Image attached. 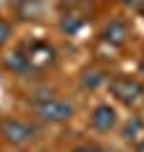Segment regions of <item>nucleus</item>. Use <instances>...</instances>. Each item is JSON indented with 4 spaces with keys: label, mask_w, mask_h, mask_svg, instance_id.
Segmentation results:
<instances>
[{
    "label": "nucleus",
    "mask_w": 144,
    "mask_h": 152,
    "mask_svg": "<svg viewBox=\"0 0 144 152\" xmlns=\"http://www.w3.org/2000/svg\"><path fill=\"white\" fill-rule=\"evenodd\" d=\"M121 3H127V5H134V3H137V0H121Z\"/></svg>",
    "instance_id": "14"
},
{
    "label": "nucleus",
    "mask_w": 144,
    "mask_h": 152,
    "mask_svg": "<svg viewBox=\"0 0 144 152\" xmlns=\"http://www.w3.org/2000/svg\"><path fill=\"white\" fill-rule=\"evenodd\" d=\"M142 15H144V5H142Z\"/></svg>",
    "instance_id": "15"
},
{
    "label": "nucleus",
    "mask_w": 144,
    "mask_h": 152,
    "mask_svg": "<svg viewBox=\"0 0 144 152\" xmlns=\"http://www.w3.org/2000/svg\"><path fill=\"white\" fill-rule=\"evenodd\" d=\"M142 129V124L139 122H132V124H127V129H124V140H137V132Z\"/></svg>",
    "instance_id": "11"
},
{
    "label": "nucleus",
    "mask_w": 144,
    "mask_h": 152,
    "mask_svg": "<svg viewBox=\"0 0 144 152\" xmlns=\"http://www.w3.org/2000/svg\"><path fill=\"white\" fill-rule=\"evenodd\" d=\"M10 36H13V28H10V23H5L3 18H0V46H5L8 41H10Z\"/></svg>",
    "instance_id": "10"
},
{
    "label": "nucleus",
    "mask_w": 144,
    "mask_h": 152,
    "mask_svg": "<svg viewBox=\"0 0 144 152\" xmlns=\"http://www.w3.org/2000/svg\"><path fill=\"white\" fill-rule=\"evenodd\" d=\"M109 91L121 104H139L144 99V84L132 79V76H116L109 81Z\"/></svg>",
    "instance_id": "1"
},
{
    "label": "nucleus",
    "mask_w": 144,
    "mask_h": 152,
    "mask_svg": "<svg viewBox=\"0 0 144 152\" xmlns=\"http://www.w3.org/2000/svg\"><path fill=\"white\" fill-rule=\"evenodd\" d=\"M25 56H28L31 69H46V66H51L56 61V51H53V46H48V43H31Z\"/></svg>",
    "instance_id": "4"
},
{
    "label": "nucleus",
    "mask_w": 144,
    "mask_h": 152,
    "mask_svg": "<svg viewBox=\"0 0 144 152\" xmlns=\"http://www.w3.org/2000/svg\"><path fill=\"white\" fill-rule=\"evenodd\" d=\"M81 23H84V20L76 18L73 13H71V15H66L63 20H61V31H63V33H76V31L81 28Z\"/></svg>",
    "instance_id": "8"
},
{
    "label": "nucleus",
    "mask_w": 144,
    "mask_h": 152,
    "mask_svg": "<svg viewBox=\"0 0 144 152\" xmlns=\"http://www.w3.org/2000/svg\"><path fill=\"white\" fill-rule=\"evenodd\" d=\"M91 127L99 132H109L116 127V109L109 107V104H99V107L91 112Z\"/></svg>",
    "instance_id": "5"
},
{
    "label": "nucleus",
    "mask_w": 144,
    "mask_h": 152,
    "mask_svg": "<svg viewBox=\"0 0 144 152\" xmlns=\"http://www.w3.org/2000/svg\"><path fill=\"white\" fill-rule=\"evenodd\" d=\"M0 132L5 137V142H10V145H15V147H23V145H28V142H33L36 134H38L36 127L25 124V122H20V119L3 122V124H0Z\"/></svg>",
    "instance_id": "3"
},
{
    "label": "nucleus",
    "mask_w": 144,
    "mask_h": 152,
    "mask_svg": "<svg viewBox=\"0 0 144 152\" xmlns=\"http://www.w3.org/2000/svg\"><path fill=\"white\" fill-rule=\"evenodd\" d=\"M104 79H106V76H104L101 71H91V74L84 76V86L86 89H96L99 84H104Z\"/></svg>",
    "instance_id": "9"
},
{
    "label": "nucleus",
    "mask_w": 144,
    "mask_h": 152,
    "mask_svg": "<svg viewBox=\"0 0 144 152\" xmlns=\"http://www.w3.org/2000/svg\"><path fill=\"white\" fill-rule=\"evenodd\" d=\"M137 152H144V134L139 137V142H137Z\"/></svg>",
    "instance_id": "13"
},
{
    "label": "nucleus",
    "mask_w": 144,
    "mask_h": 152,
    "mask_svg": "<svg viewBox=\"0 0 144 152\" xmlns=\"http://www.w3.org/2000/svg\"><path fill=\"white\" fill-rule=\"evenodd\" d=\"M129 38V28L124 26L121 20H111L106 28H104V41L111 46H124Z\"/></svg>",
    "instance_id": "6"
},
{
    "label": "nucleus",
    "mask_w": 144,
    "mask_h": 152,
    "mask_svg": "<svg viewBox=\"0 0 144 152\" xmlns=\"http://www.w3.org/2000/svg\"><path fill=\"white\" fill-rule=\"evenodd\" d=\"M36 112L43 122H51V124H61L73 117V107L63 99H43V102H38Z\"/></svg>",
    "instance_id": "2"
},
{
    "label": "nucleus",
    "mask_w": 144,
    "mask_h": 152,
    "mask_svg": "<svg viewBox=\"0 0 144 152\" xmlns=\"http://www.w3.org/2000/svg\"><path fill=\"white\" fill-rule=\"evenodd\" d=\"M73 152H106V150H101L99 145H79V147H73Z\"/></svg>",
    "instance_id": "12"
},
{
    "label": "nucleus",
    "mask_w": 144,
    "mask_h": 152,
    "mask_svg": "<svg viewBox=\"0 0 144 152\" xmlns=\"http://www.w3.org/2000/svg\"><path fill=\"white\" fill-rule=\"evenodd\" d=\"M5 66L10 71H15V74H23V71L31 69V64H28V56L23 53V51H10V53L5 56Z\"/></svg>",
    "instance_id": "7"
}]
</instances>
